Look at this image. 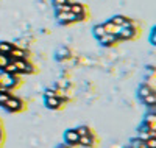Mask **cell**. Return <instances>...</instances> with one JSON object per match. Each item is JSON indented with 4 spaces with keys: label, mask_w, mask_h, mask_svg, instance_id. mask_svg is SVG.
Masks as SVG:
<instances>
[{
    "label": "cell",
    "mask_w": 156,
    "mask_h": 148,
    "mask_svg": "<svg viewBox=\"0 0 156 148\" xmlns=\"http://www.w3.org/2000/svg\"><path fill=\"white\" fill-rule=\"evenodd\" d=\"M12 62H14V65L17 67V70L20 75H34L37 73V67L36 64L31 62V59H12Z\"/></svg>",
    "instance_id": "obj_2"
},
{
    "label": "cell",
    "mask_w": 156,
    "mask_h": 148,
    "mask_svg": "<svg viewBox=\"0 0 156 148\" xmlns=\"http://www.w3.org/2000/svg\"><path fill=\"white\" fill-rule=\"evenodd\" d=\"M0 87H2V86H0Z\"/></svg>",
    "instance_id": "obj_30"
},
{
    "label": "cell",
    "mask_w": 156,
    "mask_h": 148,
    "mask_svg": "<svg viewBox=\"0 0 156 148\" xmlns=\"http://www.w3.org/2000/svg\"><path fill=\"white\" fill-rule=\"evenodd\" d=\"M150 93H156L154 92V87L147 84V83H140L139 87H137V97L142 100V98H145L147 95H150Z\"/></svg>",
    "instance_id": "obj_9"
},
{
    "label": "cell",
    "mask_w": 156,
    "mask_h": 148,
    "mask_svg": "<svg viewBox=\"0 0 156 148\" xmlns=\"http://www.w3.org/2000/svg\"><path fill=\"white\" fill-rule=\"evenodd\" d=\"M75 17V22L76 23H81V22H87L90 19V12L89 11H84V12H80V14H73Z\"/></svg>",
    "instance_id": "obj_18"
},
{
    "label": "cell",
    "mask_w": 156,
    "mask_h": 148,
    "mask_svg": "<svg viewBox=\"0 0 156 148\" xmlns=\"http://www.w3.org/2000/svg\"><path fill=\"white\" fill-rule=\"evenodd\" d=\"M55 16H56V23L59 26H70V25L76 23L75 17L70 11L69 12H59V14H55Z\"/></svg>",
    "instance_id": "obj_6"
},
{
    "label": "cell",
    "mask_w": 156,
    "mask_h": 148,
    "mask_svg": "<svg viewBox=\"0 0 156 148\" xmlns=\"http://www.w3.org/2000/svg\"><path fill=\"white\" fill-rule=\"evenodd\" d=\"M98 44L103 48H114V47L119 45L120 42H119V39H117L115 34H105V36H101L98 39Z\"/></svg>",
    "instance_id": "obj_5"
},
{
    "label": "cell",
    "mask_w": 156,
    "mask_h": 148,
    "mask_svg": "<svg viewBox=\"0 0 156 148\" xmlns=\"http://www.w3.org/2000/svg\"><path fill=\"white\" fill-rule=\"evenodd\" d=\"M154 36H156V30H154V26L151 28V36H150V42L151 45H154Z\"/></svg>",
    "instance_id": "obj_26"
},
{
    "label": "cell",
    "mask_w": 156,
    "mask_h": 148,
    "mask_svg": "<svg viewBox=\"0 0 156 148\" xmlns=\"http://www.w3.org/2000/svg\"><path fill=\"white\" fill-rule=\"evenodd\" d=\"M84 11H89V6L81 3V2H73L70 3V12L72 14H80V12H84Z\"/></svg>",
    "instance_id": "obj_12"
},
{
    "label": "cell",
    "mask_w": 156,
    "mask_h": 148,
    "mask_svg": "<svg viewBox=\"0 0 156 148\" xmlns=\"http://www.w3.org/2000/svg\"><path fill=\"white\" fill-rule=\"evenodd\" d=\"M58 148H75V146H70V145H67V143H64V145H59Z\"/></svg>",
    "instance_id": "obj_27"
},
{
    "label": "cell",
    "mask_w": 156,
    "mask_h": 148,
    "mask_svg": "<svg viewBox=\"0 0 156 148\" xmlns=\"http://www.w3.org/2000/svg\"><path fill=\"white\" fill-rule=\"evenodd\" d=\"M103 25V28H105V31H106V34H119V31H120V28L122 26H119V25H115V23H112L109 19L106 20V22H103L101 23Z\"/></svg>",
    "instance_id": "obj_11"
},
{
    "label": "cell",
    "mask_w": 156,
    "mask_h": 148,
    "mask_svg": "<svg viewBox=\"0 0 156 148\" xmlns=\"http://www.w3.org/2000/svg\"><path fill=\"white\" fill-rule=\"evenodd\" d=\"M14 95L12 92H9V90H6L5 87H0V107H3V104Z\"/></svg>",
    "instance_id": "obj_14"
},
{
    "label": "cell",
    "mask_w": 156,
    "mask_h": 148,
    "mask_svg": "<svg viewBox=\"0 0 156 148\" xmlns=\"http://www.w3.org/2000/svg\"><path fill=\"white\" fill-rule=\"evenodd\" d=\"M0 148H2V146H0Z\"/></svg>",
    "instance_id": "obj_29"
},
{
    "label": "cell",
    "mask_w": 156,
    "mask_h": 148,
    "mask_svg": "<svg viewBox=\"0 0 156 148\" xmlns=\"http://www.w3.org/2000/svg\"><path fill=\"white\" fill-rule=\"evenodd\" d=\"M9 62H11V58L8 55H2V53H0V72H2L5 69V65L9 64Z\"/></svg>",
    "instance_id": "obj_21"
},
{
    "label": "cell",
    "mask_w": 156,
    "mask_h": 148,
    "mask_svg": "<svg viewBox=\"0 0 156 148\" xmlns=\"http://www.w3.org/2000/svg\"><path fill=\"white\" fill-rule=\"evenodd\" d=\"M142 101H144V104H147V106L154 107V104H156V93H150V95H147L145 98H142Z\"/></svg>",
    "instance_id": "obj_20"
},
{
    "label": "cell",
    "mask_w": 156,
    "mask_h": 148,
    "mask_svg": "<svg viewBox=\"0 0 156 148\" xmlns=\"http://www.w3.org/2000/svg\"><path fill=\"white\" fill-rule=\"evenodd\" d=\"M0 126H2V118H0Z\"/></svg>",
    "instance_id": "obj_28"
},
{
    "label": "cell",
    "mask_w": 156,
    "mask_h": 148,
    "mask_svg": "<svg viewBox=\"0 0 156 148\" xmlns=\"http://www.w3.org/2000/svg\"><path fill=\"white\" fill-rule=\"evenodd\" d=\"M8 56L11 58V61H12V59H23V58H25V59H30V58H31V53H30L28 50H25V48H19V47L16 45Z\"/></svg>",
    "instance_id": "obj_7"
},
{
    "label": "cell",
    "mask_w": 156,
    "mask_h": 148,
    "mask_svg": "<svg viewBox=\"0 0 156 148\" xmlns=\"http://www.w3.org/2000/svg\"><path fill=\"white\" fill-rule=\"evenodd\" d=\"M105 34H106V31H105V28H103V25H101V23L95 25L94 28H92V36L97 39V41H98L101 36H105Z\"/></svg>",
    "instance_id": "obj_16"
},
{
    "label": "cell",
    "mask_w": 156,
    "mask_h": 148,
    "mask_svg": "<svg viewBox=\"0 0 156 148\" xmlns=\"http://www.w3.org/2000/svg\"><path fill=\"white\" fill-rule=\"evenodd\" d=\"M145 143H147V146H148V148H156V139H154V137L147 139V140H145Z\"/></svg>",
    "instance_id": "obj_24"
},
{
    "label": "cell",
    "mask_w": 156,
    "mask_h": 148,
    "mask_svg": "<svg viewBox=\"0 0 156 148\" xmlns=\"http://www.w3.org/2000/svg\"><path fill=\"white\" fill-rule=\"evenodd\" d=\"M56 92H58V90H55V89H50V87H48V89H45V90H44V97H45V98L56 97Z\"/></svg>",
    "instance_id": "obj_23"
},
{
    "label": "cell",
    "mask_w": 156,
    "mask_h": 148,
    "mask_svg": "<svg viewBox=\"0 0 156 148\" xmlns=\"http://www.w3.org/2000/svg\"><path fill=\"white\" fill-rule=\"evenodd\" d=\"M78 142H80V136H78V132H76L75 128H70V129L64 131V143H67V145L76 148V146H80Z\"/></svg>",
    "instance_id": "obj_4"
},
{
    "label": "cell",
    "mask_w": 156,
    "mask_h": 148,
    "mask_svg": "<svg viewBox=\"0 0 156 148\" xmlns=\"http://www.w3.org/2000/svg\"><path fill=\"white\" fill-rule=\"evenodd\" d=\"M139 34H140V26H137L136 20H133L131 23L122 26L119 34H117V39H119V42H122V41H134V39L139 37Z\"/></svg>",
    "instance_id": "obj_1"
},
{
    "label": "cell",
    "mask_w": 156,
    "mask_h": 148,
    "mask_svg": "<svg viewBox=\"0 0 156 148\" xmlns=\"http://www.w3.org/2000/svg\"><path fill=\"white\" fill-rule=\"evenodd\" d=\"M109 20H111L112 23H115V25H119V26H125V25H128V23H131L134 19H133V17H128V16H125V14H115V16H112Z\"/></svg>",
    "instance_id": "obj_10"
},
{
    "label": "cell",
    "mask_w": 156,
    "mask_h": 148,
    "mask_svg": "<svg viewBox=\"0 0 156 148\" xmlns=\"http://www.w3.org/2000/svg\"><path fill=\"white\" fill-rule=\"evenodd\" d=\"M44 104H45L47 109H50V111H59V109H62V106H64L58 97H50V98L44 97Z\"/></svg>",
    "instance_id": "obj_8"
},
{
    "label": "cell",
    "mask_w": 156,
    "mask_h": 148,
    "mask_svg": "<svg viewBox=\"0 0 156 148\" xmlns=\"http://www.w3.org/2000/svg\"><path fill=\"white\" fill-rule=\"evenodd\" d=\"M3 142H5V129L3 126H0V146L3 145Z\"/></svg>",
    "instance_id": "obj_25"
},
{
    "label": "cell",
    "mask_w": 156,
    "mask_h": 148,
    "mask_svg": "<svg viewBox=\"0 0 156 148\" xmlns=\"http://www.w3.org/2000/svg\"><path fill=\"white\" fill-rule=\"evenodd\" d=\"M70 56H72V51H70V48H67V47H62V48H59V50L56 51V59H58V61L67 59V58H70Z\"/></svg>",
    "instance_id": "obj_15"
},
{
    "label": "cell",
    "mask_w": 156,
    "mask_h": 148,
    "mask_svg": "<svg viewBox=\"0 0 156 148\" xmlns=\"http://www.w3.org/2000/svg\"><path fill=\"white\" fill-rule=\"evenodd\" d=\"M3 109L6 112H11V114H17V112H22L27 109V103H25L22 98H17L12 95L5 104H3Z\"/></svg>",
    "instance_id": "obj_3"
},
{
    "label": "cell",
    "mask_w": 156,
    "mask_h": 148,
    "mask_svg": "<svg viewBox=\"0 0 156 148\" xmlns=\"http://www.w3.org/2000/svg\"><path fill=\"white\" fill-rule=\"evenodd\" d=\"M2 72H5V73H8V75H17V73H19L17 67L14 65V62H12V61H11L9 64H6V65H5V69H3ZM19 75H20V73H19Z\"/></svg>",
    "instance_id": "obj_19"
},
{
    "label": "cell",
    "mask_w": 156,
    "mask_h": 148,
    "mask_svg": "<svg viewBox=\"0 0 156 148\" xmlns=\"http://www.w3.org/2000/svg\"><path fill=\"white\" fill-rule=\"evenodd\" d=\"M76 129V132H78V136H90V134H95V131L92 129V128H89V126H78V128H75Z\"/></svg>",
    "instance_id": "obj_17"
},
{
    "label": "cell",
    "mask_w": 156,
    "mask_h": 148,
    "mask_svg": "<svg viewBox=\"0 0 156 148\" xmlns=\"http://www.w3.org/2000/svg\"><path fill=\"white\" fill-rule=\"evenodd\" d=\"M73 2H75V0H51V5H53V6H58V5H70Z\"/></svg>",
    "instance_id": "obj_22"
},
{
    "label": "cell",
    "mask_w": 156,
    "mask_h": 148,
    "mask_svg": "<svg viewBox=\"0 0 156 148\" xmlns=\"http://www.w3.org/2000/svg\"><path fill=\"white\" fill-rule=\"evenodd\" d=\"M14 47H16V44H12L9 41H0V53L2 55H9Z\"/></svg>",
    "instance_id": "obj_13"
}]
</instances>
